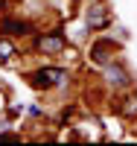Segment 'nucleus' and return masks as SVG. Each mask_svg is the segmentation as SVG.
I'll return each instance as SVG.
<instances>
[{"label":"nucleus","instance_id":"f257e3e1","mask_svg":"<svg viewBox=\"0 0 137 146\" xmlns=\"http://www.w3.org/2000/svg\"><path fill=\"white\" fill-rule=\"evenodd\" d=\"M64 79H67V70H61V67L38 70V76H35V82H38V85H61Z\"/></svg>","mask_w":137,"mask_h":146},{"label":"nucleus","instance_id":"f03ea898","mask_svg":"<svg viewBox=\"0 0 137 146\" xmlns=\"http://www.w3.org/2000/svg\"><path fill=\"white\" fill-rule=\"evenodd\" d=\"M38 47H41L44 53H61V50H64V35H61V32H50V35H41Z\"/></svg>","mask_w":137,"mask_h":146},{"label":"nucleus","instance_id":"7ed1b4c3","mask_svg":"<svg viewBox=\"0 0 137 146\" xmlns=\"http://www.w3.org/2000/svg\"><path fill=\"white\" fill-rule=\"evenodd\" d=\"M108 82L117 85V88H122V85L131 82V76L126 73V67H120V64H108Z\"/></svg>","mask_w":137,"mask_h":146},{"label":"nucleus","instance_id":"20e7f679","mask_svg":"<svg viewBox=\"0 0 137 146\" xmlns=\"http://www.w3.org/2000/svg\"><path fill=\"white\" fill-rule=\"evenodd\" d=\"M88 23L96 29V27H105L108 23V12H105V6H93L91 12H88Z\"/></svg>","mask_w":137,"mask_h":146},{"label":"nucleus","instance_id":"39448f33","mask_svg":"<svg viewBox=\"0 0 137 146\" xmlns=\"http://www.w3.org/2000/svg\"><path fill=\"white\" fill-rule=\"evenodd\" d=\"M29 27L26 23H21V21H3V32H9V35H23Z\"/></svg>","mask_w":137,"mask_h":146},{"label":"nucleus","instance_id":"423d86ee","mask_svg":"<svg viewBox=\"0 0 137 146\" xmlns=\"http://www.w3.org/2000/svg\"><path fill=\"white\" fill-rule=\"evenodd\" d=\"M12 53H15V50H12V44H9V41H0V58H3V62H9Z\"/></svg>","mask_w":137,"mask_h":146}]
</instances>
